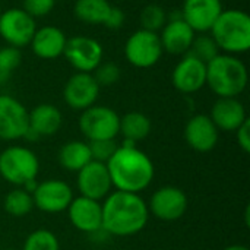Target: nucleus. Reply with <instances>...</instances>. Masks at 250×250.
<instances>
[{
	"mask_svg": "<svg viewBox=\"0 0 250 250\" xmlns=\"http://www.w3.org/2000/svg\"><path fill=\"white\" fill-rule=\"evenodd\" d=\"M113 188L120 192L141 193L148 189L155 176L152 160L135 144L123 142L105 163Z\"/></svg>",
	"mask_w": 250,
	"mask_h": 250,
	"instance_id": "1",
	"label": "nucleus"
},
{
	"mask_svg": "<svg viewBox=\"0 0 250 250\" xmlns=\"http://www.w3.org/2000/svg\"><path fill=\"white\" fill-rule=\"evenodd\" d=\"M103 207V230L116 237H129L142 231L149 220L148 204L139 193L111 192Z\"/></svg>",
	"mask_w": 250,
	"mask_h": 250,
	"instance_id": "2",
	"label": "nucleus"
},
{
	"mask_svg": "<svg viewBox=\"0 0 250 250\" xmlns=\"http://www.w3.org/2000/svg\"><path fill=\"white\" fill-rule=\"evenodd\" d=\"M248 82V67L237 56L220 53L207 63V85L218 98H237Z\"/></svg>",
	"mask_w": 250,
	"mask_h": 250,
	"instance_id": "3",
	"label": "nucleus"
},
{
	"mask_svg": "<svg viewBox=\"0 0 250 250\" xmlns=\"http://www.w3.org/2000/svg\"><path fill=\"white\" fill-rule=\"evenodd\" d=\"M209 35L220 51L226 54H243L250 48V16L240 9H224Z\"/></svg>",
	"mask_w": 250,
	"mask_h": 250,
	"instance_id": "4",
	"label": "nucleus"
},
{
	"mask_svg": "<svg viewBox=\"0 0 250 250\" xmlns=\"http://www.w3.org/2000/svg\"><path fill=\"white\" fill-rule=\"evenodd\" d=\"M38 173L40 161L32 149L13 145L0 152V177L7 183L22 188L31 180H37Z\"/></svg>",
	"mask_w": 250,
	"mask_h": 250,
	"instance_id": "5",
	"label": "nucleus"
},
{
	"mask_svg": "<svg viewBox=\"0 0 250 250\" xmlns=\"http://www.w3.org/2000/svg\"><path fill=\"white\" fill-rule=\"evenodd\" d=\"M79 130L86 142L116 139L120 130V116L110 107L95 104L81 113Z\"/></svg>",
	"mask_w": 250,
	"mask_h": 250,
	"instance_id": "6",
	"label": "nucleus"
},
{
	"mask_svg": "<svg viewBox=\"0 0 250 250\" xmlns=\"http://www.w3.org/2000/svg\"><path fill=\"white\" fill-rule=\"evenodd\" d=\"M163 53L164 50L160 41V35L145 29H138L133 32L125 44L126 60L138 69H148L155 66L161 60Z\"/></svg>",
	"mask_w": 250,
	"mask_h": 250,
	"instance_id": "7",
	"label": "nucleus"
},
{
	"mask_svg": "<svg viewBox=\"0 0 250 250\" xmlns=\"http://www.w3.org/2000/svg\"><path fill=\"white\" fill-rule=\"evenodd\" d=\"M37 31L35 19L22 7H10L0 15V37L9 47L23 48L29 45Z\"/></svg>",
	"mask_w": 250,
	"mask_h": 250,
	"instance_id": "8",
	"label": "nucleus"
},
{
	"mask_svg": "<svg viewBox=\"0 0 250 250\" xmlns=\"http://www.w3.org/2000/svg\"><path fill=\"white\" fill-rule=\"evenodd\" d=\"M63 56L76 72L92 73L103 62L104 48L95 38L76 35L67 38Z\"/></svg>",
	"mask_w": 250,
	"mask_h": 250,
	"instance_id": "9",
	"label": "nucleus"
},
{
	"mask_svg": "<svg viewBox=\"0 0 250 250\" xmlns=\"http://www.w3.org/2000/svg\"><path fill=\"white\" fill-rule=\"evenodd\" d=\"M29 129V111L12 95H0V139H23Z\"/></svg>",
	"mask_w": 250,
	"mask_h": 250,
	"instance_id": "10",
	"label": "nucleus"
},
{
	"mask_svg": "<svg viewBox=\"0 0 250 250\" xmlns=\"http://www.w3.org/2000/svg\"><path fill=\"white\" fill-rule=\"evenodd\" d=\"M73 198L72 188L59 179L38 182L35 190L32 192L34 208H38L47 214H59L66 211Z\"/></svg>",
	"mask_w": 250,
	"mask_h": 250,
	"instance_id": "11",
	"label": "nucleus"
},
{
	"mask_svg": "<svg viewBox=\"0 0 250 250\" xmlns=\"http://www.w3.org/2000/svg\"><path fill=\"white\" fill-rule=\"evenodd\" d=\"M188 196L176 186H163L152 193L148 202V211L151 215L161 221H177L188 211Z\"/></svg>",
	"mask_w": 250,
	"mask_h": 250,
	"instance_id": "12",
	"label": "nucleus"
},
{
	"mask_svg": "<svg viewBox=\"0 0 250 250\" xmlns=\"http://www.w3.org/2000/svg\"><path fill=\"white\" fill-rule=\"evenodd\" d=\"M98 95H100V85L94 79L92 73L76 72L67 79L63 88L64 103L72 110H78V111H83L95 105Z\"/></svg>",
	"mask_w": 250,
	"mask_h": 250,
	"instance_id": "13",
	"label": "nucleus"
},
{
	"mask_svg": "<svg viewBox=\"0 0 250 250\" xmlns=\"http://www.w3.org/2000/svg\"><path fill=\"white\" fill-rule=\"evenodd\" d=\"M171 82L179 92L195 94L207 85V64L188 53L174 66Z\"/></svg>",
	"mask_w": 250,
	"mask_h": 250,
	"instance_id": "14",
	"label": "nucleus"
},
{
	"mask_svg": "<svg viewBox=\"0 0 250 250\" xmlns=\"http://www.w3.org/2000/svg\"><path fill=\"white\" fill-rule=\"evenodd\" d=\"M76 186H78L81 196H85L94 201H101L107 198L113 189V183H111L107 166L98 161L88 163L83 168L78 171Z\"/></svg>",
	"mask_w": 250,
	"mask_h": 250,
	"instance_id": "15",
	"label": "nucleus"
},
{
	"mask_svg": "<svg viewBox=\"0 0 250 250\" xmlns=\"http://www.w3.org/2000/svg\"><path fill=\"white\" fill-rule=\"evenodd\" d=\"M223 10L221 0H185L180 15L195 32L207 34Z\"/></svg>",
	"mask_w": 250,
	"mask_h": 250,
	"instance_id": "16",
	"label": "nucleus"
},
{
	"mask_svg": "<svg viewBox=\"0 0 250 250\" xmlns=\"http://www.w3.org/2000/svg\"><path fill=\"white\" fill-rule=\"evenodd\" d=\"M158 35L164 51L173 56H185L189 53L196 32L182 19L180 12H174Z\"/></svg>",
	"mask_w": 250,
	"mask_h": 250,
	"instance_id": "17",
	"label": "nucleus"
},
{
	"mask_svg": "<svg viewBox=\"0 0 250 250\" xmlns=\"http://www.w3.org/2000/svg\"><path fill=\"white\" fill-rule=\"evenodd\" d=\"M66 211L69 221L76 230L82 233H97L103 230V207L100 201L79 195L72 199Z\"/></svg>",
	"mask_w": 250,
	"mask_h": 250,
	"instance_id": "18",
	"label": "nucleus"
},
{
	"mask_svg": "<svg viewBox=\"0 0 250 250\" xmlns=\"http://www.w3.org/2000/svg\"><path fill=\"white\" fill-rule=\"evenodd\" d=\"M220 138V130L215 127L208 114H195L185 126L186 144L196 152L212 151Z\"/></svg>",
	"mask_w": 250,
	"mask_h": 250,
	"instance_id": "19",
	"label": "nucleus"
},
{
	"mask_svg": "<svg viewBox=\"0 0 250 250\" xmlns=\"http://www.w3.org/2000/svg\"><path fill=\"white\" fill-rule=\"evenodd\" d=\"M208 116L223 132H236L248 120L246 108L239 98H218Z\"/></svg>",
	"mask_w": 250,
	"mask_h": 250,
	"instance_id": "20",
	"label": "nucleus"
},
{
	"mask_svg": "<svg viewBox=\"0 0 250 250\" xmlns=\"http://www.w3.org/2000/svg\"><path fill=\"white\" fill-rule=\"evenodd\" d=\"M62 125L63 116L56 105L48 103L38 104L29 111V129L25 139L53 136L60 130Z\"/></svg>",
	"mask_w": 250,
	"mask_h": 250,
	"instance_id": "21",
	"label": "nucleus"
},
{
	"mask_svg": "<svg viewBox=\"0 0 250 250\" xmlns=\"http://www.w3.org/2000/svg\"><path fill=\"white\" fill-rule=\"evenodd\" d=\"M67 38L64 32L53 25L37 28L29 45L32 53L41 60H56L63 56Z\"/></svg>",
	"mask_w": 250,
	"mask_h": 250,
	"instance_id": "22",
	"label": "nucleus"
},
{
	"mask_svg": "<svg viewBox=\"0 0 250 250\" xmlns=\"http://www.w3.org/2000/svg\"><path fill=\"white\" fill-rule=\"evenodd\" d=\"M152 125L146 114L141 111H129L120 117L119 135L123 136V142L138 144L146 139L151 133Z\"/></svg>",
	"mask_w": 250,
	"mask_h": 250,
	"instance_id": "23",
	"label": "nucleus"
},
{
	"mask_svg": "<svg viewBox=\"0 0 250 250\" xmlns=\"http://www.w3.org/2000/svg\"><path fill=\"white\" fill-rule=\"evenodd\" d=\"M59 163L60 166L72 173H78L88 163L92 161L89 145L85 141H69L59 151Z\"/></svg>",
	"mask_w": 250,
	"mask_h": 250,
	"instance_id": "24",
	"label": "nucleus"
},
{
	"mask_svg": "<svg viewBox=\"0 0 250 250\" xmlns=\"http://www.w3.org/2000/svg\"><path fill=\"white\" fill-rule=\"evenodd\" d=\"M113 4L108 0H76L73 4V13L76 19L86 25L105 23Z\"/></svg>",
	"mask_w": 250,
	"mask_h": 250,
	"instance_id": "25",
	"label": "nucleus"
},
{
	"mask_svg": "<svg viewBox=\"0 0 250 250\" xmlns=\"http://www.w3.org/2000/svg\"><path fill=\"white\" fill-rule=\"evenodd\" d=\"M3 208L10 217L22 218L34 209L32 195L22 188H16L4 196Z\"/></svg>",
	"mask_w": 250,
	"mask_h": 250,
	"instance_id": "26",
	"label": "nucleus"
},
{
	"mask_svg": "<svg viewBox=\"0 0 250 250\" xmlns=\"http://www.w3.org/2000/svg\"><path fill=\"white\" fill-rule=\"evenodd\" d=\"M168 15L166 9L160 4H148L141 10L139 15V23L141 29L151 31V32H158L163 29V26L167 23Z\"/></svg>",
	"mask_w": 250,
	"mask_h": 250,
	"instance_id": "27",
	"label": "nucleus"
},
{
	"mask_svg": "<svg viewBox=\"0 0 250 250\" xmlns=\"http://www.w3.org/2000/svg\"><path fill=\"white\" fill-rule=\"evenodd\" d=\"M22 250H60V243L54 233L45 229H40L28 234Z\"/></svg>",
	"mask_w": 250,
	"mask_h": 250,
	"instance_id": "28",
	"label": "nucleus"
},
{
	"mask_svg": "<svg viewBox=\"0 0 250 250\" xmlns=\"http://www.w3.org/2000/svg\"><path fill=\"white\" fill-rule=\"evenodd\" d=\"M189 54H192L193 57H196L198 60L207 64L220 54V48L209 34H201L195 37Z\"/></svg>",
	"mask_w": 250,
	"mask_h": 250,
	"instance_id": "29",
	"label": "nucleus"
},
{
	"mask_svg": "<svg viewBox=\"0 0 250 250\" xmlns=\"http://www.w3.org/2000/svg\"><path fill=\"white\" fill-rule=\"evenodd\" d=\"M21 60V50L9 45L0 48V85L6 83L10 79L12 73L19 67Z\"/></svg>",
	"mask_w": 250,
	"mask_h": 250,
	"instance_id": "30",
	"label": "nucleus"
},
{
	"mask_svg": "<svg viewBox=\"0 0 250 250\" xmlns=\"http://www.w3.org/2000/svg\"><path fill=\"white\" fill-rule=\"evenodd\" d=\"M94 79L97 81V83L101 86H111L114 83H117L122 78V70L120 67L113 63V62H105V63H100L97 66V69L92 72Z\"/></svg>",
	"mask_w": 250,
	"mask_h": 250,
	"instance_id": "31",
	"label": "nucleus"
},
{
	"mask_svg": "<svg viewBox=\"0 0 250 250\" xmlns=\"http://www.w3.org/2000/svg\"><path fill=\"white\" fill-rule=\"evenodd\" d=\"M88 145H89V152H91L92 161H98V163H104V164L114 155V152L119 148L116 139L91 141V142H88Z\"/></svg>",
	"mask_w": 250,
	"mask_h": 250,
	"instance_id": "32",
	"label": "nucleus"
},
{
	"mask_svg": "<svg viewBox=\"0 0 250 250\" xmlns=\"http://www.w3.org/2000/svg\"><path fill=\"white\" fill-rule=\"evenodd\" d=\"M54 6L56 0H22V9L34 19L47 16L53 12Z\"/></svg>",
	"mask_w": 250,
	"mask_h": 250,
	"instance_id": "33",
	"label": "nucleus"
},
{
	"mask_svg": "<svg viewBox=\"0 0 250 250\" xmlns=\"http://www.w3.org/2000/svg\"><path fill=\"white\" fill-rule=\"evenodd\" d=\"M236 139L239 146L245 154L250 152V120L248 119L237 130H236Z\"/></svg>",
	"mask_w": 250,
	"mask_h": 250,
	"instance_id": "34",
	"label": "nucleus"
},
{
	"mask_svg": "<svg viewBox=\"0 0 250 250\" xmlns=\"http://www.w3.org/2000/svg\"><path fill=\"white\" fill-rule=\"evenodd\" d=\"M123 23H125V12L120 7L113 6L104 26L108 28V29H119V28L123 26Z\"/></svg>",
	"mask_w": 250,
	"mask_h": 250,
	"instance_id": "35",
	"label": "nucleus"
},
{
	"mask_svg": "<svg viewBox=\"0 0 250 250\" xmlns=\"http://www.w3.org/2000/svg\"><path fill=\"white\" fill-rule=\"evenodd\" d=\"M223 250H249V248L243 246V245H231V246H227L226 249Z\"/></svg>",
	"mask_w": 250,
	"mask_h": 250,
	"instance_id": "36",
	"label": "nucleus"
},
{
	"mask_svg": "<svg viewBox=\"0 0 250 250\" xmlns=\"http://www.w3.org/2000/svg\"><path fill=\"white\" fill-rule=\"evenodd\" d=\"M1 12H3V10H1V7H0V15H1Z\"/></svg>",
	"mask_w": 250,
	"mask_h": 250,
	"instance_id": "37",
	"label": "nucleus"
},
{
	"mask_svg": "<svg viewBox=\"0 0 250 250\" xmlns=\"http://www.w3.org/2000/svg\"><path fill=\"white\" fill-rule=\"evenodd\" d=\"M3 250H13V249H3Z\"/></svg>",
	"mask_w": 250,
	"mask_h": 250,
	"instance_id": "38",
	"label": "nucleus"
}]
</instances>
